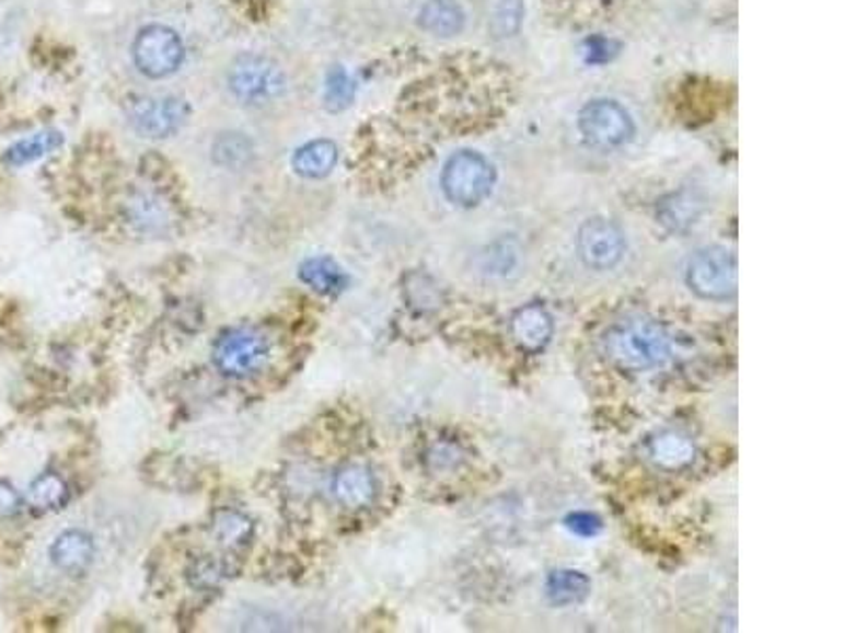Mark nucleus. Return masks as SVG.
I'll return each instance as SVG.
<instances>
[{
    "label": "nucleus",
    "instance_id": "nucleus-11",
    "mask_svg": "<svg viewBox=\"0 0 844 633\" xmlns=\"http://www.w3.org/2000/svg\"><path fill=\"white\" fill-rule=\"evenodd\" d=\"M332 490L336 500L347 509H363L368 507L377 496V480L374 475L359 464L345 467L336 473Z\"/></svg>",
    "mask_w": 844,
    "mask_h": 633
},
{
    "label": "nucleus",
    "instance_id": "nucleus-3",
    "mask_svg": "<svg viewBox=\"0 0 844 633\" xmlns=\"http://www.w3.org/2000/svg\"><path fill=\"white\" fill-rule=\"evenodd\" d=\"M229 85L236 100L250 106L273 104L286 93V72L270 58L245 54L234 59L229 72Z\"/></svg>",
    "mask_w": 844,
    "mask_h": 633
},
{
    "label": "nucleus",
    "instance_id": "nucleus-25",
    "mask_svg": "<svg viewBox=\"0 0 844 633\" xmlns=\"http://www.w3.org/2000/svg\"><path fill=\"white\" fill-rule=\"evenodd\" d=\"M566 528H568L573 534H577V537L593 539V537H598V534L602 532V519L598 518V516H593V514L579 511V514H570V516L566 518Z\"/></svg>",
    "mask_w": 844,
    "mask_h": 633
},
{
    "label": "nucleus",
    "instance_id": "nucleus-7",
    "mask_svg": "<svg viewBox=\"0 0 844 633\" xmlns=\"http://www.w3.org/2000/svg\"><path fill=\"white\" fill-rule=\"evenodd\" d=\"M579 127L585 140L598 148H618L634 136L632 115L614 100H593L579 115Z\"/></svg>",
    "mask_w": 844,
    "mask_h": 633
},
{
    "label": "nucleus",
    "instance_id": "nucleus-19",
    "mask_svg": "<svg viewBox=\"0 0 844 633\" xmlns=\"http://www.w3.org/2000/svg\"><path fill=\"white\" fill-rule=\"evenodd\" d=\"M650 457L663 469H682L695 459V446L680 433H663L650 444Z\"/></svg>",
    "mask_w": 844,
    "mask_h": 633
},
{
    "label": "nucleus",
    "instance_id": "nucleus-13",
    "mask_svg": "<svg viewBox=\"0 0 844 633\" xmlns=\"http://www.w3.org/2000/svg\"><path fill=\"white\" fill-rule=\"evenodd\" d=\"M418 26L439 38H450L465 28V11L459 0H427L418 13Z\"/></svg>",
    "mask_w": 844,
    "mask_h": 633
},
{
    "label": "nucleus",
    "instance_id": "nucleus-8",
    "mask_svg": "<svg viewBox=\"0 0 844 633\" xmlns=\"http://www.w3.org/2000/svg\"><path fill=\"white\" fill-rule=\"evenodd\" d=\"M188 118V106L175 95H146L129 106L131 127L148 140H163Z\"/></svg>",
    "mask_w": 844,
    "mask_h": 633
},
{
    "label": "nucleus",
    "instance_id": "nucleus-5",
    "mask_svg": "<svg viewBox=\"0 0 844 633\" xmlns=\"http://www.w3.org/2000/svg\"><path fill=\"white\" fill-rule=\"evenodd\" d=\"M270 345L263 332L254 327H234L218 338L213 346V364L224 376L247 378L266 366Z\"/></svg>",
    "mask_w": 844,
    "mask_h": 633
},
{
    "label": "nucleus",
    "instance_id": "nucleus-10",
    "mask_svg": "<svg viewBox=\"0 0 844 633\" xmlns=\"http://www.w3.org/2000/svg\"><path fill=\"white\" fill-rule=\"evenodd\" d=\"M51 562L59 571L68 575H81L93 564L95 545L93 539L83 530H66L61 532L49 549Z\"/></svg>",
    "mask_w": 844,
    "mask_h": 633
},
{
    "label": "nucleus",
    "instance_id": "nucleus-22",
    "mask_svg": "<svg viewBox=\"0 0 844 633\" xmlns=\"http://www.w3.org/2000/svg\"><path fill=\"white\" fill-rule=\"evenodd\" d=\"M30 503L38 509H58L66 498H68V488L63 480L56 473H45L36 477L30 486Z\"/></svg>",
    "mask_w": 844,
    "mask_h": 633
},
{
    "label": "nucleus",
    "instance_id": "nucleus-21",
    "mask_svg": "<svg viewBox=\"0 0 844 633\" xmlns=\"http://www.w3.org/2000/svg\"><path fill=\"white\" fill-rule=\"evenodd\" d=\"M357 93V85L349 72L343 66H334L325 77V91L323 102L329 113H343L347 111Z\"/></svg>",
    "mask_w": 844,
    "mask_h": 633
},
{
    "label": "nucleus",
    "instance_id": "nucleus-9",
    "mask_svg": "<svg viewBox=\"0 0 844 633\" xmlns=\"http://www.w3.org/2000/svg\"><path fill=\"white\" fill-rule=\"evenodd\" d=\"M579 256L593 271H611L625 254V232L609 218H591L579 231Z\"/></svg>",
    "mask_w": 844,
    "mask_h": 633
},
{
    "label": "nucleus",
    "instance_id": "nucleus-6",
    "mask_svg": "<svg viewBox=\"0 0 844 633\" xmlns=\"http://www.w3.org/2000/svg\"><path fill=\"white\" fill-rule=\"evenodd\" d=\"M134 61L150 79L174 74L184 61V43L167 26H148L134 41Z\"/></svg>",
    "mask_w": 844,
    "mask_h": 633
},
{
    "label": "nucleus",
    "instance_id": "nucleus-12",
    "mask_svg": "<svg viewBox=\"0 0 844 633\" xmlns=\"http://www.w3.org/2000/svg\"><path fill=\"white\" fill-rule=\"evenodd\" d=\"M511 332L518 345L534 353L552 341L554 319L541 304H528L513 316Z\"/></svg>",
    "mask_w": 844,
    "mask_h": 633
},
{
    "label": "nucleus",
    "instance_id": "nucleus-4",
    "mask_svg": "<svg viewBox=\"0 0 844 633\" xmlns=\"http://www.w3.org/2000/svg\"><path fill=\"white\" fill-rule=\"evenodd\" d=\"M737 258L727 248H703L686 264V284L705 300H728L737 294Z\"/></svg>",
    "mask_w": 844,
    "mask_h": 633
},
{
    "label": "nucleus",
    "instance_id": "nucleus-14",
    "mask_svg": "<svg viewBox=\"0 0 844 633\" xmlns=\"http://www.w3.org/2000/svg\"><path fill=\"white\" fill-rule=\"evenodd\" d=\"M298 277L304 286L315 289L323 296H338L349 286V277L345 275L340 264L329 256H313L304 260L298 268Z\"/></svg>",
    "mask_w": 844,
    "mask_h": 633
},
{
    "label": "nucleus",
    "instance_id": "nucleus-20",
    "mask_svg": "<svg viewBox=\"0 0 844 633\" xmlns=\"http://www.w3.org/2000/svg\"><path fill=\"white\" fill-rule=\"evenodd\" d=\"M211 157L224 170H243L254 159V145L239 131H227L216 138L211 146Z\"/></svg>",
    "mask_w": 844,
    "mask_h": 633
},
{
    "label": "nucleus",
    "instance_id": "nucleus-27",
    "mask_svg": "<svg viewBox=\"0 0 844 633\" xmlns=\"http://www.w3.org/2000/svg\"><path fill=\"white\" fill-rule=\"evenodd\" d=\"M22 498L9 484L0 482V516H13L20 511Z\"/></svg>",
    "mask_w": 844,
    "mask_h": 633
},
{
    "label": "nucleus",
    "instance_id": "nucleus-17",
    "mask_svg": "<svg viewBox=\"0 0 844 633\" xmlns=\"http://www.w3.org/2000/svg\"><path fill=\"white\" fill-rule=\"evenodd\" d=\"M545 591H547V598L552 600V605H579L589 596L591 580L587 578V575H582L581 571L562 568V571H554L552 575L547 576Z\"/></svg>",
    "mask_w": 844,
    "mask_h": 633
},
{
    "label": "nucleus",
    "instance_id": "nucleus-24",
    "mask_svg": "<svg viewBox=\"0 0 844 633\" xmlns=\"http://www.w3.org/2000/svg\"><path fill=\"white\" fill-rule=\"evenodd\" d=\"M524 20V2L522 0H500L493 15V32L498 38H507L518 34Z\"/></svg>",
    "mask_w": 844,
    "mask_h": 633
},
{
    "label": "nucleus",
    "instance_id": "nucleus-23",
    "mask_svg": "<svg viewBox=\"0 0 844 633\" xmlns=\"http://www.w3.org/2000/svg\"><path fill=\"white\" fill-rule=\"evenodd\" d=\"M213 532L218 537V541L227 548H236V545H243L247 539H250V532H252V523L250 519L236 511H224L216 518V526H213Z\"/></svg>",
    "mask_w": 844,
    "mask_h": 633
},
{
    "label": "nucleus",
    "instance_id": "nucleus-16",
    "mask_svg": "<svg viewBox=\"0 0 844 633\" xmlns=\"http://www.w3.org/2000/svg\"><path fill=\"white\" fill-rule=\"evenodd\" d=\"M701 211H703V203L700 197L693 195L691 191H680L659 205L657 218L671 232H684L697 222Z\"/></svg>",
    "mask_w": 844,
    "mask_h": 633
},
{
    "label": "nucleus",
    "instance_id": "nucleus-18",
    "mask_svg": "<svg viewBox=\"0 0 844 633\" xmlns=\"http://www.w3.org/2000/svg\"><path fill=\"white\" fill-rule=\"evenodd\" d=\"M61 145H63V136L59 131H41L28 140H22V142L11 146L4 152L2 161L9 168H24V165L38 161L45 154L56 152L58 148H61Z\"/></svg>",
    "mask_w": 844,
    "mask_h": 633
},
{
    "label": "nucleus",
    "instance_id": "nucleus-15",
    "mask_svg": "<svg viewBox=\"0 0 844 633\" xmlns=\"http://www.w3.org/2000/svg\"><path fill=\"white\" fill-rule=\"evenodd\" d=\"M338 163V148L329 140H315L309 145L300 146L293 157L291 165L298 175L309 180H321L334 172Z\"/></svg>",
    "mask_w": 844,
    "mask_h": 633
},
{
    "label": "nucleus",
    "instance_id": "nucleus-1",
    "mask_svg": "<svg viewBox=\"0 0 844 633\" xmlns=\"http://www.w3.org/2000/svg\"><path fill=\"white\" fill-rule=\"evenodd\" d=\"M606 353L612 361L629 372H646L670 359L668 332L648 319H632L611 330Z\"/></svg>",
    "mask_w": 844,
    "mask_h": 633
},
{
    "label": "nucleus",
    "instance_id": "nucleus-2",
    "mask_svg": "<svg viewBox=\"0 0 844 633\" xmlns=\"http://www.w3.org/2000/svg\"><path fill=\"white\" fill-rule=\"evenodd\" d=\"M495 165L479 152L461 150L452 154L441 173V188L448 202L459 207H475L490 197L495 188Z\"/></svg>",
    "mask_w": 844,
    "mask_h": 633
},
{
    "label": "nucleus",
    "instance_id": "nucleus-26",
    "mask_svg": "<svg viewBox=\"0 0 844 633\" xmlns=\"http://www.w3.org/2000/svg\"><path fill=\"white\" fill-rule=\"evenodd\" d=\"M618 54V45L612 43L609 38H589L587 41V49H585V56L587 61L591 64H604V61H611L614 56Z\"/></svg>",
    "mask_w": 844,
    "mask_h": 633
}]
</instances>
